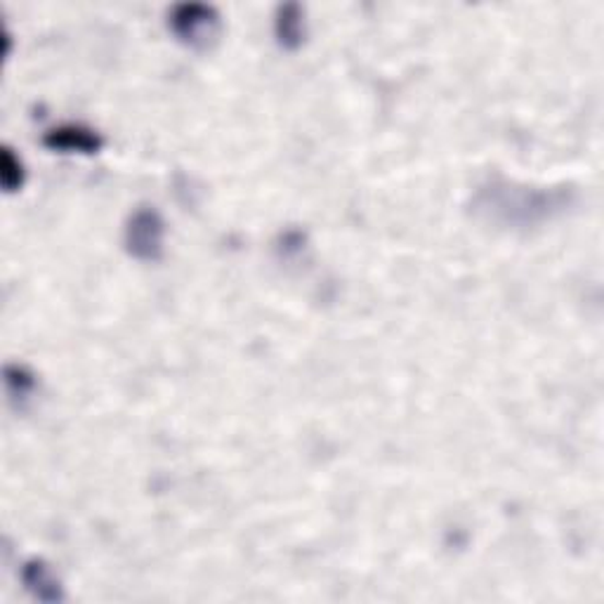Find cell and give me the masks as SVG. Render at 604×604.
Returning <instances> with one entry per match:
<instances>
[{
  "instance_id": "6da1fadb",
  "label": "cell",
  "mask_w": 604,
  "mask_h": 604,
  "mask_svg": "<svg viewBox=\"0 0 604 604\" xmlns=\"http://www.w3.org/2000/svg\"><path fill=\"white\" fill-rule=\"evenodd\" d=\"M569 204L571 191L567 187H528L503 177H491L477 187L471 208L473 216L485 224L510 232H526L565 213Z\"/></svg>"
},
{
  "instance_id": "7a4b0ae2",
  "label": "cell",
  "mask_w": 604,
  "mask_h": 604,
  "mask_svg": "<svg viewBox=\"0 0 604 604\" xmlns=\"http://www.w3.org/2000/svg\"><path fill=\"white\" fill-rule=\"evenodd\" d=\"M173 36L196 53H206L222 36V18L213 5L179 3L169 12Z\"/></svg>"
},
{
  "instance_id": "3957f363",
  "label": "cell",
  "mask_w": 604,
  "mask_h": 604,
  "mask_svg": "<svg viewBox=\"0 0 604 604\" xmlns=\"http://www.w3.org/2000/svg\"><path fill=\"white\" fill-rule=\"evenodd\" d=\"M124 246L130 258L159 263L165 253V220L154 206L135 208L124 226Z\"/></svg>"
},
{
  "instance_id": "277c9868",
  "label": "cell",
  "mask_w": 604,
  "mask_h": 604,
  "mask_svg": "<svg viewBox=\"0 0 604 604\" xmlns=\"http://www.w3.org/2000/svg\"><path fill=\"white\" fill-rule=\"evenodd\" d=\"M43 144L50 151H59V154L93 156L104 149V138L95 128L83 124H62L43 135Z\"/></svg>"
},
{
  "instance_id": "5b68a950",
  "label": "cell",
  "mask_w": 604,
  "mask_h": 604,
  "mask_svg": "<svg viewBox=\"0 0 604 604\" xmlns=\"http://www.w3.org/2000/svg\"><path fill=\"white\" fill-rule=\"evenodd\" d=\"M22 583L28 593H32L38 602H62L65 583L57 577L50 562H45L43 557H32L22 565Z\"/></svg>"
},
{
  "instance_id": "8992f818",
  "label": "cell",
  "mask_w": 604,
  "mask_h": 604,
  "mask_svg": "<svg viewBox=\"0 0 604 604\" xmlns=\"http://www.w3.org/2000/svg\"><path fill=\"white\" fill-rule=\"evenodd\" d=\"M275 36L283 50H298L307 36L305 10L298 3H286L275 14Z\"/></svg>"
},
{
  "instance_id": "52a82bcc",
  "label": "cell",
  "mask_w": 604,
  "mask_h": 604,
  "mask_svg": "<svg viewBox=\"0 0 604 604\" xmlns=\"http://www.w3.org/2000/svg\"><path fill=\"white\" fill-rule=\"evenodd\" d=\"M5 387H8L10 404L18 411H24L36 395L38 378L32 369L24 364H8L5 367Z\"/></svg>"
},
{
  "instance_id": "ba28073f",
  "label": "cell",
  "mask_w": 604,
  "mask_h": 604,
  "mask_svg": "<svg viewBox=\"0 0 604 604\" xmlns=\"http://www.w3.org/2000/svg\"><path fill=\"white\" fill-rule=\"evenodd\" d=\"M0 179H3V189L8 194L20 191L26 183L24 161L14 154L12 147H3V156H0Z\"/></svg>"
}]
</instances>
